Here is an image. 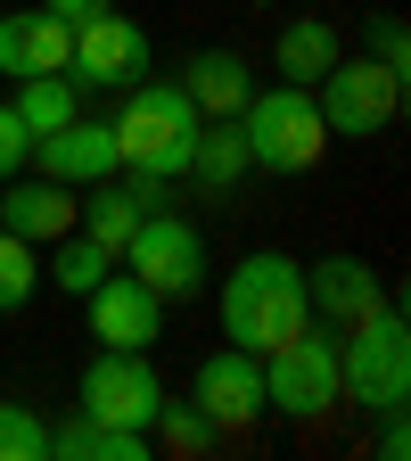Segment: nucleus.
Here are the masks:
<instances>
[{"label":"nucleus","mask_w":411,"mask_h":461,"mask_svg":"<svg viewBox=\"0 0 411 461\" xmlns=\"http://www.w3.org/2000/svg\"><path fill=\"white\" fill-rule=\"evenodd\" d=\"M247 140L255 173H313L329 157V124H321V99L305 83H255V99L230 115Z\"/></svg>","instance_id":"7ed1b4c3"},{"label":"nucleus","mask_w":411,"mask_h":461,"mask_svg":"<svg viewBox=\"0 0 411 461\" xmlns=\"http://www.w3.org/2000/svg\"><path fill=\"white\" fill-rule=\"evenodd\" d=\"M173 83L190 91V107L206 115V124H230V115H239V107L255 99V67H247L239 50H198V58H190V67L173 75Z\"/></svg>","instance_id":"dca6fc26"},{"label":"nucleus","mask_w":411,"mask_h":461,"mask_svg":"<svg viewBox=\"0 0 411 461\" xmlns=\"http://www.w3.org/2000/svg\"><path fill=\"white\" fill-rule=\"evenodd\" d=\"M288 9H329V0H288Z\"/></svg>","instance_id":"cd10ccee"},{"label":"nucleus","mask_w":411,"mask_h":461,"mask_svg":"<svg viewBox=\"0 0 411 461\" xmlns=\"http://www.w3.org/2000/svg\"><path fill=\"white\" fill-rule=\"evenodd\" d=\"M305 297H313V321H362V313H379L387 305V288H379V272L362 264V256H321V264H305Z\"/></svg>","instance_id":"2eb2a0df"},{"label":"nucleus","mask_w":411,"mask_h":461,"mask_svg":"<svg viewBox=\"0 0 411 461\" xmlns=\"http://www.w3.org/2000/svg\"><path fill=\"white\" fill-rule=\"evenodd\" d=\"M83 313H91V338L99 346H132V355H148V346L165 338V297L148 280L132 272H99V288H83Z\"/></svg>","instance_id":"9d476101"},{"label":"nucleus","mask_w":411,"mask_h":461,"mask_svg":"<svg viewBox=\"0 0 411 461\" xmlns=\"http://www.w3.org/2000/svg\"><path fill=\"white\" fill-rule=\"evenodd\" d=\"M337 58H345V33H337L329 17H313V9H305V17H288V25H280V41H272L280 83H305V91L337 67Z\"/></svg>","instance_id":"f3484780"},{"label":"nucleus","mask_w":411,"mask_h":461,"mask_svg":"<svg viewBox=\"0 0 411 461\" xmlns=\"http://www.w3.org/2000/svg\"><path fill=\"white\" fill-rule=\"evenodd\" d=\"M33 165V132L17 124V107L0 99V182H9V173H25Z\"/></svg>","instance_id":"393cba45"},{"label":"nucleus","mask_w":411,"mask_h":461,"mask_svg":"<svg viewBox=\"0 0 411 461\" xmlns=\"http://www.w3.org/2000/svg\"><path fill=\"white\" fill-rule=\"evenodd\" d=\"M75 206H83V190H67V182H25V173H9L0 182V230H17V240H33V248H49V240H67L75 230Z\"/></svg>","instance_id":"4468645a"},{"label":"nucleus","mask_w":411,"mask_h":461,"mask_svg":"<svg viewBox=\"0 0 411 461\" xmlns=\"http://www.w3.org/2000/svg\"><path fill=\"white\" fill-rule=\"evenodd\" d=\"M33 165L49 173V182H67V190H91V182H107V173H124L107 115H75V124L41 132V140H33Z\"/></svg>","instance_id":"f8f14e48"},{"label":"nucleus","mask_w":411,"mask_h":461,"mask_svg":"<svg viewBox=\"0 0 411 461\" xmlns=\"http://www.w3.org/2000/svg\"><path fill=\"white\" fill-rule=\"evenodd\" d=\"M148 437H156L165 453H214V445H222V429H214V420L198 412V403H182V395H165V403H156Z\"/></svg>","instance_id":"412c9836"},{"label":"nucleus","mask_w":411,"mask_h":461,"mask_svg":"<svg viewBox=\"0 0 411 461\" xmlns=\"http://www.w3.org/2000/svg\"><path fill=\"white\" fill-rule=\"evenodd\" d=\"M362 41H371L362 58H379V67H395V75H411V33H403V17H395V9H379V17L362 25Z\"/></svg>","instance_id":"b1692460"},{"label":"nucleus","mask_w":411,"mask_h":461,"mask_svg":"<svg viewBox=\"0 0 411 461\" xmlns=\"http://www.w3.org/2000/svg\"><path fill=\"white\" fill-rule=\"evenodd\" d=\"M58 256H49V288H67V297H83V288H99V272H115V256L99 248V240H83V230H67V240H49Z\"/></svg>","instance_id":"aec40b11"},{"label":"nucleus","mask_w":411,"mask_h":461,"mask_svg":"<svg viewBox=\"0 0 411 461\" xmlns=\"http://www.w3.org/2000/svg\"><path fill=\"white\" fill-rule=\"evenodd\" d=\"M313 321V297H305V264L280 256V248H255L230 264L222 280V338L247 346V355H272L280 338H297Z\"/></svg>","instance_id":"f257e3e1"},{"label":"nucleus","mask_w":411,"mask_h":461,"mask_svg":"<svg viewBox=\"0 0 411 461\" xmlns=\"http://www.w3.org/2000/svg\"><path fill=\"white\" fill-rule=\"evenodd\" d=\"M337 387H345V403H362V412L411 403V330H403L395 305L345 321V338H337Z\"/></svg>","instance_id":"20e7f679"},{"label":"nucleus","mask_w":411,"mask_h":461,"mask_svg":"<svg viewBox=\"0 0 411 461\" xmlns=\"http://www.w3.org/2000/svg\"><path fill=\"white\" fill-rule=\"evenodd\" d=\"M132 280H148L165 305H182V297H198L206 288V240H198V222H182V214H165V206H148L140 214V230H132V248L115 256Z\"/></svg>","instance_id":"0eeeda50"},{"label":"nucleus","mask_w":411,"mask_h":461,"mask_svg":"<svg viewBox=\"0 0 411 461\" xmlns=\"http://www.w3.org/2000/svg\"><path fill=\"white\" fill-rule=\"evenodd\" d=\"M49 453V420L33 403H0V461H41Z\"/></svg>","instance_id":"5701e85b"},{"label":"nucleus","mask_w":411,"mask_h":461,"mask_svg":"<svg viewBox=\"0 0 411 461\" xmlns=\"http://www.w3.org/2000/svg\"><path fill=\"white\" fill-rule=\"evenodd\" d=\"M67 75H75V91H132L140 75H156V41H148V25L99 9V17L75 25V58H67Z\"/></svg>","instance_id":"6e6552de"},{"label":"nucleus","mask_w":411,"mask_h":461,"mask_svg":"<svg viewBox=\"0 0 411 461\" xmlns=\"http://www.w3.org/2000/svg\"><path fill=\"white\" fill-rule=\"evenodd\" d=\"M41 9H49V17H67V25H83V17L107 9V0H41Z\"/></svg>","instance_id":"bb28decb"},{"label":"nucleus","mask_w":411,"mask_h":461,"mask_svg":"<svg viewBox=\"0 0 411 461\" xmlns=\"http://www.w3.org/2000/svg\"><path fill=\"white\" fill-rule=\"evenodd\" d=\"M313 99H321L329 140H379L403 115V75L379 67V58H337V67L313 83Z\"/></svg>","instance_id":"423d86ee"},{"label":"nucleus","mask_w":411,"mask_h":461,"mask_svg":"<svg viewBox=\"0 0 411 461\" xmlns=\"http://www.w3.org/2000/svg\"><path fill=\"white\" fill-rule=\"evenodd\" d=\"M198 124H206V115L190 107V91H182V83H156V75H140V83L124 91V107L107 115L124 173H148V182H182Z\"/></svg>","instance_id":"f03ea898"},{"label":"nucleus","mask_w":411,"mask_h":461,"mask_svg":"<svg viewBox=\"0 0 411 461\" xmlns=\"http://www.w3.org/2000/svg\"><path fill=\"white\" fill-rule=\"evenodd\" d=\"M75 395H83V412L107 420V429H148L156 403H165V379H156L148 355H132V346H99Z\"/></svg>","instance_id":"1a4fd4ad"},{"label":"nucleus","mask_w":411,"mask_h":461,"mask_svg":"<svg viewBox=\"0 0 411 461\" xmlns=\"http://www.w3.org/2000/svg\"><path fill=\"white\" fill-rule=\"evenodd\" d=\"M345 403V387H337V338L329 330H297V338H280L272 355H264V412H280V420H329Z\"/></svg>","instance_id":"39448f33"},{"label":"nucleus","mask_w":411,"mask_h":461,"mask_svg":"<svg viewBox=\"0 0 411 461\" xmlns=\"http://www.w3.org/2000/svg\"><path fill=\"white\" fill-rule=\"evenodd\" d=\"M9 107H17V124L41 140V132H58V124H75V115H83V91H75V75H25Z\"/></svg>","instance_id":"6ab92c4d"},{"label":"nucleus","mask_w":411,"mask_h":461,"mask_svg":"<svg viewBox=\"0 0 411 461\" xmlns=\"http://www.w3.org/2000/svg\"><path fill=\"white\" fill-rule=\"evenodd\" d=\"M67 58H75V25L67 17H49V9L0 17V75H9V83H25V75H67Z\"/></svg>","instance_id":"ddd939ff"},{"label":"nucleus","mask_w":411,"mask_h":461,"mask_svg":"<svg viewBox=\"0 0 411 461\" xmlns=\"http://www.w3.org/2000/svg\"><path fill=\"white\" fill-rule=\"evenodd\" d=\"M182 173H190L198 190H239L247 173H255V165H247L239 124H198V140H190V165H182Z\"/></svg>","instance_id":"a211bd4d"},{"label":"nucleus","mask_w":411,"mask_h":461,"mask_svg":"<svg viewBox=\"0 0 411 461\" xmlns=\"http://www.w3.org/2000/svg\"><path fill=\"white\" fill-rule=\"evenodd\" d=\"M33 280H41V256H33V240H17V230H0V313L33 305Z\"/></svg>","instance_id":"4be33fe9"},{"label":"nucleus","mask_w":411,"mask_h":461,"mask_svg":"<svg viewBox=\"0 0 411 461\" xmlns=\"http://www.w3.org/2000/svg\"><path fill=\"white\" fill-rule=\"evenodd\" d=\"M379 453H387V461H403V453H411V429H403V403H395V412H379Z\"/></svg>","instance_id":"a878e982"},{"label":"nucleus","mask_w":411,"mask_h":461,"mask_svg":"<svg viewBox=\"0 0 411 461\" xmlns=\"http://www.w3.org/2000/svg\"><path fill=\"white\" fill-rule=\"evenodd\" d=\"M190 403H198L214 429H255L264 420V355H247V346L206 355L198 379H190Z\"/></svg>","instance_id":"9b49d317"}]
</instances>
